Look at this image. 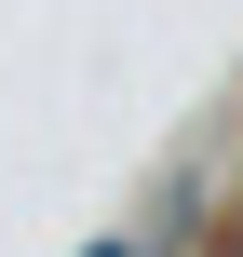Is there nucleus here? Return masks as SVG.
<instances>
[{
    "label": "nucleus",
    "mask_w": 243,
    "mask_h": 257,
    "mask_svg": "<svg viewBox=\"0 0 243 257\" xmlns=\"http://www.w3.org/2000/svg\"><path fill=\"white\" fill-rule=\"evenodd\" d=\"M108 257H122V244H108Z\"/></svg>",
    "instance_id": "nucleus-1"
}]
</instances>
